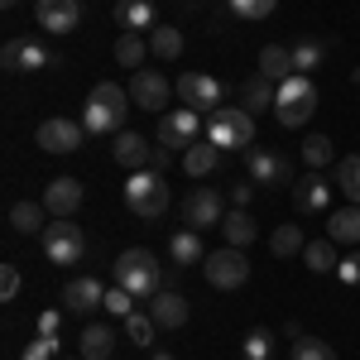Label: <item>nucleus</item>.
<instances>
[{"label": "nucleus", "mask_w": 360, "mask_h": 360, "mask_svg": "<svg viewBox=\"0 0 360 360\" xmlns=\"http://www.w3.org/2000/svg\"><path fill=\"white\" fill-rule=\"evenodd\" d=\"M82 183L77 178H53L49 188H44V207H49V217H77V207H82Z\"/></svg>", "instance_id": "obj_19"}, {"label": "nucleus", "mask_w": 360, "mask_h": 360, "mask_svg": "<svg viewBox=\"0 0 360 360\" xmlns=\"http://www.w3.org/2000/svg\"><path fill=\"white\" fill-rule=\"evenodd\" d=\"M106 312L130 317V312H135V293H130V288H120V283H115V288H106Z\"/></svg>", "instance_id": "obj_40"}, {"label": "nucleus", "mask_w": 360, "mask_h": 360, "mask_svg": "<svg viewBox=\"0 0 360 360\" xmlns=\"http://www.w3.org/2000/svg\"><path fill=\"white\" fill-rule=\"evenodd\" d=\"M53 356H58V336H34L20 360H53Z\"/></svg>", "instance_id": "obj_42"}, {"label": "nucleus", "mask_w": 360, "mask_h": 360, "mask_svg": "<svg viewBox=\"0 0 360 360\" xmlns=\"http://www.w3.org/2000/svg\"><path fill=\"white\" fill-rule=\"evenodd\" d=\"M168 159H173V149H164V144H154V164H149V168H159V173H164V168H168Z\"/></svg>", "instance_id": "obj_46"}, {"label": "nucleus", "mask_w": 360, "mask_h": 360, "mask_svg": "<svg viewBox=\"0 0 360 360\" xmlns=\"http://www.w3.org/2000/svg\"><path fill=\"white\" fill-rule=\"evenodd\" d=\"M327 240L336 245H360V207H336L332 217H327Z\"/></svg>", "instance_id": "obj_21"}, {"label": "nucleus", "mask_w": 360, "mask_h": 360, "mask_svg": "<svg viewBox=\"0 0 360 360\" xmlns=\"http://www.w3.org/2000/svg\"><path fill=\"white\" fill-rule=\"evenodd\" d=\"M278 96V82H269L264 72H255L245 86H240V101H245V111H259V106H274Z\"/></svg>", "instance_id": "obj_33"}, {"label": "nucleus", "mask_w": 360, "mask_h": 360, "mask_svg": "<svg viewBox=\"0 0 360 360\" xmlns=\"http://www.w3.org/2000/svg\"><path fill=\"white\" fill-rule=\"evenodd\" d=\"M221 193L217 188H207V183H197L193 193L183 197V221L188 231H212V226H221Z\"/></svg>", "instance_id": "obj_9"}, {"label": "nucleus", "mask_w": 360, "mask_h": 360, "mask_svg": "<svg viewBox=\"0 0 360 360\" xmlns=\"http://www.w3.org/2000/svg\"><path fill=\"white\" fill-rule=\"evenodd\" d=\"M240 360H245V356H240Z\"/></svg>", "instance_id": "obj_51"}, {"label": "nucleus", "mask_w": 360, "mask_h": 360, "mask_svg": "<svg viewBox=\"0 0 360 360\" xmlns=\"http://www.w3.org/2000/svg\"><path fill=\"white\" fill-rule=\"evenodd\" d=\"M149 317L159 322V332H178V327L188 322V298L173 293V288H159V293L149 298Z\"/></svg>", "instance_id": "obj_18"}, {"label": "nucleus", "mask_w": 360, "mask_h": 360, "mask_svg": "<svg viewBox=\"0 0 360 360\" xmlns=\"http://www.w3.org/2000/svg\"><path fill=\"white\" fill-rule=\"evenodd\" d=\"M274 356V341H269V332L259 327V332H250L245 336V360H269Z\"/></svg>", "instance_id": "obj_41"}, {"label": "nucleus", "mask_w": 360, "mask_h": 360, "mask_svg": "<svg viewBox=\"0 0 360 360\" xmlns=\"http://www.w3.org/2000/svg\"><path fill=\"white\" fill-rule=\"evenodd\" d=\"M130 106H135V101H130V91H125V86H115V82L91 86V96H86V106H82L86 135H120Z\"/></svg>", "instance_id": "obj_1"}, {"label": "nucleus", "mask_w": 360, "mask_h": 360, "mask_svg": "<svg viewBox=\"0 0 360 360\" xmlns=\"http://www.w3.org/2000/svg\"><path fill=\"white\" fill-rule=\"evenodd\" d=\"M0 63L10 68V72H39V68H53L58 58L44 49V44H34V39H5V49H0Z\"/></svg>", "instance_id": "obj_13"}, {"label": "nucleus", "mask_w": 360, "mask_h": 360, "mask_svg": "<svg viewBox=\"0 0 360 360\" xmlns=\"http://www.w3.org/2000/svg\"><path fill=\"white\" fill-rule=\"evenodd\" d=\"M178 96H183V106L197 111V115L221 111V82L207 77V72H183V77H178Z\"/></svg>", "instance_id": "obj_10"}, {"label": "nucleus", "mask_w": 360, "mask_h": 360, "mask_svg": "<svg viewBox=\"0 0 360 360\" xmlns=\"http://www.w3.org/2000/svg\"><path fill=\"white\" fill-rule=\"evenodd\" d=\"M58 327H63V312H44L39 317V336H58Z\"/></svg>", "instance_id": "obj_45"}, {"label": "nucleus", "mask_w": 360, "mask_h": 360, "mask_svg": "<svg viewBox=\"0 0 360 360\" xmlns=\"http://www.w3.org/2000/svg\"><path fill=\"white\" fill-rule=\"evenodd\" d=\"M336 188L360 207V154H346V159L336 164Z\"/></svg>", "instance_id": "obj_36"}, {"label": "nucleus", "mask_w": 360, "mask_h": 360, "mask_svg": "<svg viewBox=\"0 0 360 360\" xmlns=\"http://www.w3.org/2000/svg\"><path fill=\"white\" fill-rule=\"evenodd\" d=\"M15 293H20V269H15V264H0V298L10 303Z\"/></svg>", "instance_id": "obj_44"}, {"label": "nucleus", "mask_w": 360, "mask_h": 360, "mask_svg": "<svg viewBox=\"0 0 360 360\" xmlns=\"http://www.w3.org/2000/svg\"><path fill=\"white\" fill-rule=\"evenodd\" d=\"M327 49H332V39H298L293 44V72H312V68H322L327 63Z\"/></svg>", "instance_id": "obj_27"}, {"label": "nucleus", "mask_w": 360, "mask_h": 360, "mask_svg": "<svg viewBox=\"0 0 360 360\" xmlns=\"http://www.w3.org/2000/svg\"><path fill=\"white\" fill-rule=\"evenodd\" d=\"M250 178L264 183V188L293 183V159H283V154H274V149H250Z\"/></svg>", "instance_id": "obj_17"}, {"label": "nucleus", "mask_w": 360, "mask_h": 360, "mask_svg": "<svg viewBox=\"0 0 360 360\" xmlns=\"http://www.w3.org/2000/svg\"><path fill=\"white\" fill-rule=\"evenodd\" d=\"M77 360H86V356H77Z\"/></svg>", "instance_id": "obj_50"}, {"label": "nucleus", "mask_w": 360, "mask_h": 360, "mask_svg": "<svg viewBox=\"0 0 360 360\" xmlns=\"http://www.w3.org/2000/svg\"><path fill=\"white\" fill-rule=\"evenodd\" d=\"M115 20L125 29H135V34H144V29L154 25V0H120L115 5Z\"/></svg>", "instance_id": "obj_30"}, {"label": "nucleus", "mask_w": 360, "mask_h": 360, "mask_svg": "<svg viewBox=\"0 0 360 360\" xmlns=\"http://www.w3.org/2000/svg\"><path fill=\"white\" fill-rule=\"evenodd\" d=\"M154 360H173V356H168V351H159V356H154Z\"/></svg>", "instance_id": "obj_48"}, {"label": "nucleus", "mask_w": 360, "mask_h": 360, "mask_svg": "<svg viewBox=\"0 0 360 360\" xmlns=\"http://www.w3.org/2000/svg\"><path fill=\"white\" fill-rule=\"evenodd\" d=\"M125 332H130V341H135L139 351H149V346H154V332H159V322L144 317V312H130V317H125Z\"/></svg>", "instance_id": "obj_37"}, {"label": "nucleus", "mask_w": 360, "mask_h": 360, "mask_svg": "<svg viewBox=\"0 0 360 360\" xmlns=\"http://www.w3.org/2000/svg\"><path fill=\"white\" fill-rule=\"evenodd\" d=\"M149 53L159 58V63H178V58H183V29L154 25V34H149Z\"/></svg>", "instance_id": "obj_25"}, {"label": "nucleus", "mask_w": 360, "mask_h": 360, "mask_svg": "<svg viewBox=\"0 0 360 360\" xmlns=\"http://www.w3.org/2000/svg\"><path fill=\"white\" fill-rule=\"evenodd\" d=\"M202 274H207V283L212 288H240L250 278V259H245V250H236V245H221V250H212L207 259H202Z\"/></svg>", "instance_id": "obj_7"}, {"label": "nucleus", "mask_w": 360, "mask_h": 360, "mask_svg": "<svg viewBox=\"0 0 360 360\" xmlns=\"http://www.w3.org/2000/svg\"><path fill=\"white\" fill-rule=\"evenodd\" d=\"M231 10H236L240 20H269L278 10V0H231Z\"/></svg>", "instance_id": "obj_39"}, {"label": "nucleus", "mask_w": 360, "mask_h": 360, "mask_svg": "<svg viewBox=\"0 0 360 360\" xmlns=\"http://www.w3.org/2000/svg\"><path fill=\"white\" fill-rule=\"evenodd\" d=\"M207 139L217 149H250L255 144V115L245 106H221L207 115Z\"/></svg>", "instance_id": "obj_5"}, {"label": "nucleus", "mask_w": 360, "mask_h": 360, "mask_svg": "<svg viewBox=\"0 0 360 360\" xmlns=\"http://www.w3.org/2000/svg\"><path fill=\"white\" fill-rule=\"evenodd\" d=\"M221 236H226V245H236V250H245L255 236H259V226L250 221V212L245 207H231L221 217Z\"/></svg>", "instance_id": "obj_23"}, {"label": "nucleus", "mask_w": 360, "mask_h": 360, "mask_svg": "<svg viewBox=\"0 0 360 360\" xmlns=\"http://www.w3.org/2000/svg\"><path fill=\"white\" fill-rule=\"evenodd\" d=\"M125 207L144 217V221H154V217H164L168 212V183L159 168H135L130 178H125Z\"/></svg>", "instance_id": "obj_2"}, {"label": "nucleus", "mask_w": 360, "mask_h": 360, "mask_svg": "<svg viewBox=\"0 0 360 360\" xmlns=\"http://www.w3.org/2000/svg\"><path fill=\"white\" fill-rule=\"evenodd\" d=\"M303 264L312 269V274H332L336 264V240H307V250H303Z\"/></svg>", "instance_id": "obj_34"}, {"label": "nucleus", "mask_w": 360, "mask_h": 360, "mask_svg": "<svg viewBox=\"0 0 360 360\" xmlns=\"http://www.w3.org/2000/svg\"><path fill=\"white\" fill-rule=\"evenodd\" d=\"M259 72H264L269 82H288V77H293V49L264 44V49H259Z\"/></svg>", "instance_id": "obj_24"}, {"label": "nucleus", "mask_w": 360, "mask_h": 360, "mask_svg": "<svg viewBox=\"0 0 360 360\" xmlns=\"http://www.w3.org/2000/svg\"><path fill=\"white\" fill-rule=\"evenodd\" d=\"M288 336H293V360H336V351L322 341V336H307L298 322L288 327Z\"/></svg>", "instance_id": "obj_29"}, {"label": "nucleus", "mask_w": 360, "mask_h": 360, "mask_svg": "<svg viewBox=\"0 0 360 360\" xmlns=\"http://www.w3.org/2000/svg\"><path fill=\"white\" fill-rule=\"evenodd\" d=\"M0 5H5V10H10V5H20V0H0Z\"/></svg>", "instance_id": "obj_49"}, {"label": "nucleus", "mask_w": 360, "mask_h": 360, "mask_svg": "<svg viewBox=\"0 0 360 360\" xmlns=\"http://www.w3.org/2000/svg\"><path fill=\"white\" fill-rule=\"evenodd\" d=\"M115 164H125L130 173L149 168L154 164V144H144V135H135V130H120L115 135Z\"/></svg>", "instance_id": "obj_20"}, {"label": "nucleus", "mask_w": 360, "mask_h": 360, "mask_svg": "<svg viewBox=\"0 0 360 360\" xmlns=\"http://www.w3.org/2000/svg\"><path fill=\"white\" fill-rule=\"evenodd\" d=\"M168 250H173L178 264H197V259H207V250H202V236H197V231H178V236L168 240Z\"/></svg>", "instance_id": "obj_35"}, {"label": "nucleus", "mask_w": 360, "mask_h": 360, "mask_svg": "<svg viewBox=\"0 0 360 360\" xmlns=\"http://www.w3.org/2000/svg\"><path fill=\"white\" fill-rule=\"evenodd\" d=\"M269 250H274L278 259H293V255H303L307 250V236H303V221H283L269 236Z\"/></svg>", "instance_id": "obj_26"}, {"label": "nucleus", "mask_w": 360, "mask_h": 360, "mask_svg": "<svg viewBox=\"0 0 360 360\" xmlns=\"http://www.w3.org/2000/svg\"><path fill=\"white\" fill-rule=\"evenodd\" d=\"M10 226H15L20 236H34V231L49 226V207H44V202H15V207H10Z\"/></svg>", "instance_id": "obj_28"}, {"label": "nucleus", "mask_w": 360, "mask_h": 360, "mask_svg": "<svg viewBox=\"0 0 360 360\" xmlns=\"http://www.w3.org/2000/svg\"><path fill=\"white\" fill-rule=\"evenodd\" d=\"M34 20L44 34H72L82 25V5L77 0H34Z\"/></svg>", "instance_id": "obj_14"}, {"label": "nucleus", "mask_w": 360, "mask_h": 360, "mask_svg": "<svg viewBox=\"0 0 360 360\" xmlns=\"http://www.w3.org/2000/svg\"><path fill=\"white\" fill-rule=\"evenodd\" d=\"M39 236H44V259H49V264H77L86 255V236L72 217H53Z\"/></svg>", "instance_id": "obj_6"}, {"label": "nucleus", "mask_w": 360, "mask_h": 360, "mask_svg": "<svg viewBox=\"0 0 360 360\" xmlns=\"http://www.w3.org/2000/svg\"><path fill=\"white\" fill-rule=\"evenodd\" d=\"M168 96H173V86L159 68H139L135 77H130V101H135L139 111H164Z\"/></svg>", "instance_id": "obj_12"}, {"label": "nucleus", "mask_w": 360, "mask_h": 360, "mask_svg": "<svg viewBox=\"0 0 360 360\" xmlns=\"http://www.w3.org/2000/svg\"><path fill=\"white\" fill-rule=\"evenodd\" d=\"M312 111H317V86H312V77L293 72L288 82H278V96H274L278 125L298 130V125H307V120H312Z\"/></svg>", "instance_id": "obj_4"}, {"label": "nucleus", "mask_w": 360, "mask_h": 360, "mask_svg": "<svg viewBox=\"0 0 360 360\" xmlns=\"http://www.w3.org/2000/svg\"><path fill=\"white\" fill-rule=\"evenodd\" d=\"M332 154H336V149H332V139H327V135H307L303 139V164L307 168H327V164H332Z\"/></svg>", "instance_id": "obj_38"}, {"label": "nucleus", "mask_w": 360, "mask_h": 360, "mask_svg": "<svg viewBox=\"0 0 360 360\" xmlns=\"http://www.w3.org/2000/svg\"><path fill=\"white\" fill-rule=\"evenodd\" d=\"M96 307H106V288L96 283L91 274L72 278L68 288H63V312H72V317H86V312H96Z\"/></svg>", "instance_id": "obj_16"}, {"label": "nucleus", "mask_w": 360, "mask_h": 360, "mask_svg": "<svg viewBox=\"0 0 360 360\" xmlns=\"http://www.w3.org/2000/svg\"><path fill=\"white\" fill-rule=\"evenodd\" d=\"M178 159H183V173H188V178H207L212 168L221 164V149H217L212 139H197V144H188Z\"/></svg>", "instance_id": "obj_22"}, {"label": "nucleus", "mask_w": 360, "mask_h": 360, "mask_svg": "<svg viewBox=\"0 0 360 360\" xmlns=\"http://www.w3.org/2000/svg\"><path fill=\"white\" fill-rule=\"evenodd\" d=\"M111 351H115V332L101 327V322H91L82 332V356L86 360H111Z\"/></svg>", "instance_id": "obj_31"}, {"label": "nucleus", "mask_w": 360, "mask_h": 360, "mask_svg": "<svg viewBox=\"0 0 360 360\" xmlns=\"http://www.w3.org/2000/svg\"><path fill=\"white\" fill-rule=\"evenodd\" d=\"M82 135H86V125L68 120V115H53V120H44L34 130V144L44 154H72V149H82Z\"/></svg>", "instance_id": "obj_11"}, {"label": "nucleus", "mask_w": 360, "mask_h": 360, "mask_svg": "<svg viewBox=\"0 0 360 360\" xmlns=\"http://www.w3.org/2000/svg\"><path fill=\"white\" fill-rule=\"evenodd\" d=\"M250 202V183H236V188H231V207H245Z\"/></svg>", "instance_id": "obj_47"}, {"label": "nucleus", "mask_w": 360, "mask_h": 360, "mask_svg": "<svg viewBox=\"0 0 360 360\" xmlns=\"http://www.w3.org/2000/svg\"><path fill=\"white\" fill-rule=\"evenodd\" d=\"M327 202H332V183H327L317 168H307L303 178L293 183V207H298V217H322Z\"/></svg>", "instance_id": "obj_15"}, {"label": "nucleus", "mask_w": 360, "mask_h": 360, "mask_svg": "<svg viewBox=\"0 0 360 360\" xmlns=\"http://www.w3.org/2000/svg\"><path fill=\"white\" fill-rule=\"evenodd\" d=\"M144 53H149V44H144V34H135V29H125L120 39H115V63L120 68H144Z\"/></svg>", "instance_id": "obj_32"}, {"label": "nucleus", "mask_w": 360, "mask_h": 360, "mask_svg": "<svg viewBox=\"0 0 360 360\" xmlns=\"http://www.w3.org/2000/svg\"><path fill=\"white\" fill-rule=\"evenodd\" d=\"M115 283L130 288L135 298H154V293L164 288V269H159V259H154L149 250H125V255L115 259Z\"/></svg>", "instance_id": "obj_3"}, {"label": "nucleus", "mask_w": 360, "mask_h": 360, "mask_svg": "<svg viewBox=\"0 0 360 360\" xmlns=\"http://www.w3.org/2000/svg\"><path fill=\"white\" fill-rule=\"evenodd\" d=\"M336 274H341L346 288H360V250H356V255H346V259L336 264Z\"/></svg>", "instance_id": "obj_43"}, {"label": "nucleus", "mask_w": 360, "mask_h": 360, "mask_svg": "<svg viewBox=\"0 0 360 360\" xmlns=\"http://www.w3.org/2000/svg\"><path fill=\"white\" fill-rule=\"evenodd\" d=\"M197 135H202V115L188 111V106L159 115V144H164V149H173V154H183L188 144H197Z\"/></svg>", "instance_id": "obj_8"}]
</instances>
